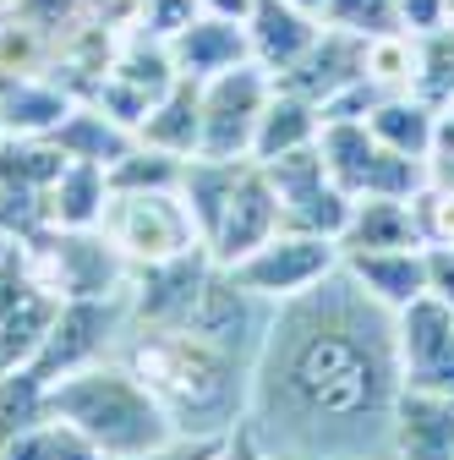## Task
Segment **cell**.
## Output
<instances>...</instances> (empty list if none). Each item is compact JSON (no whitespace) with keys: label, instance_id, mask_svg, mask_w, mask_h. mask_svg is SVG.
<instances>
[{"label":"cell","instance_id":"obj_22","mask_svg":"<svg viewBox=\"0 0 454 460\" xmlns=\"http://www.w3.org/2000/svg\"><path fill=\"white\" fill-rule=\"evenodd\" d=\"M383 247H422L411 198H356L339 230V252H383Z\"/></svg>","mask_w":454,"mask_h":460},{"label":"cell","instance_id":"obj_34","mask_svg":"<svg viewBox=\"0 0 454 460\" xmlns=\"http://www.w3.org/2000/svg\"><path fill=\"white\" fill-rule=\"evenodd\" d=\"M219 460H296V455H279V449H268V444L258 438V428L241 417L231 433H224V444H219Z\"/></svg>","mask_w":454,"mask_h":460},{"label":"cell","instance_id":"obj_16","mask_svg":"<svg viewBox=\"0 0 454 460\" xmlns=\"http://www.w3.org/2000/svg\"><path fill=\"white\" fill-rule=\"evenodd\" d=\"M323 17L291 6V0H258L252 17H247V44H252V61L268 72V77H285L301 55L312 49Z\"/></svg>","mask_w":454,"mask_h":460},{"label":"cell","instance_id":"obj_4","mask_svg":"<svg viewBox=\"0 0 454 460\" xmlns=\"http://www.w3.org/2000/svg\"><path fill=\"white\" fill-rule=\"evenodd\" d=\"M28 252V269L44 291H55L61 302H77V296H116L132 263L109 247L104 230H61V225H44L39 236L22 242Z\"/></svg>","mask_w":454,"mask_h":460},{"label":"cell","instance_id":"obj_26","mask_svg":"<svg viewBox=\"0 0 454 460\" xmlns=\"http://www.w3.org/2000/svg\"><path fill=\"white\" fill-rule=\"evenodd\" d=\"M55 143H61V154L66 159H93V164H116L121 154H132L137 148V132L132 127H121L116 115H99V110H72L66 121H61V132H55Z\"/></svg>","mask_w":454,"mask_h":460},{"label":"cell","instance_id":"obj_10","mask_svg":"<svg viewBox=\"0 0 454 460\" xmlns=\"http://www.w3.org/2000/svg\"><path fill=\"white\" fill-rule=\"evenodd\" d=\"M394 351H400V389L454 394V307L416 296L406 313H394Z\"/></svg>","mask_w":454,"mask_h":460},{"label":"cell","instance_id":"obj_38","mask_svg":"<svg viewBox=\"0 0 454 460\" xmlns=\"http://www.w3.org/2000/svg\"><path fill=\"white\" fill-rule=\"evenodd\" d=\"M427 296L454 307V242L449 247H427Z\"/></svg>","mask_w":454,"mask_h":460},{"label":"cell","instance_id":"obj_32","mask_svg":"<svg viewBox=\"0 0 454 460\" xmlns=\"http://www.w3.org/2000/svg\"><path fill=\"white\" fill-rule=\"evenodd\" d=\"M411 219H416V236L422 247H449L454 242V187L443 181H422V192L411 198Z\"/></svg>","mask_w":454,"mask_h":460},{"label":"cell","instance_id":"obj_20","mask_svg":"<svg viewBox=\"0 0 454 460\" xmlns=\"http://www.w3.org/2000/svg\"><path fill=\"white\" fill-rule=\"evenodd\" d=\"M72 115V99L39 77H0V132L6 137H55Z\"/></svg>","mask_w":454,"mask_h":460},{"label":"cell","instance_id":"obj_2","mask_svg":"<svg viewBox=\"0 0 454 460\" xmlns=\"http://www.w3.org/2000/svg\"><path fill=\"white\" fill-rule=\"evenodd\" d=\"M121 362L143 378V389L159 400L164 417L187 438H224L247 417L252 373L241 351H231V345H219L197 329H143L137 323Z\"/></svg>","mask_w":454,"mask_h":460},{"label":"cell","instance_id":"obj_17","mask_svg":"<svg viewBox=\"0 0 454 460\" xmlns=\"http://www.w3.org/2000/svg\"><path fill=\"white\" fill-rule=\"evenodd\" d=\"M170 61H176V72L192 77V83H208V77H219V72H231V66L252 61L247 22H224V17L197 12L176 39H170Z\"/></svg>","mask_w":454,"mask_h":460},{"label":"cell","instance_id":"obj_35","mask_svg":"<svg viewBox=\"0 0 454 460\" xmlns=\"http://www.w3.org/2000/svg\"><path fill=\"white\" fill-rule=\"evenodd\" d=\"M49 460H109L88 433H77L72 422H55L49 417Z\"/></svg>","mask_w":454,"mask_h":460},{"label":"cell","instance_id":"obj_42","mask_svg":"<svg viewBox=\"0 0 454 460\" xmlns=\"http://www.w3.org/2000/svg\"><path fill=\"white\" fill-rule=\"evenodd\" d=\"M351 460H383V455H351Z\"/></svg>","mask_w":454,"mask_h":460},{"label":"cell","instance_id":"obj_39","mask_svg":"<svg viewBox=\"0 0 454 460\" xmlns=\"http://www.w3.org/2000/svg\"><path fill=\"white\" fill-rule=\"evenodd\" d=\"M0 460H49V422L22 428L17 438H6L0 444Z\"/></svg>","mask_w":454,"mask_h":460},{"label":"cell","instance_id":"obj_13","mask_svg":"<svg viewBox=\"0 0 454 460\" xmlns=\"http://www.w3.org/2000/svg\"><path fill=\"white\" fill-rule=\"evenodd\" d=\"M367 72H372V44H367V39L339 33V28H318L312 49L301 55L285 77H274V83L291 88V93H301V99H312V104L323 110L334 93H345V88L362 83Z\"/></svg>","mask_w":454,"mask_h":460},{"label":"cell","instance_id":"obj_6","mask_svg":"<svg viewBox=\"0 0 454 460\" xmlns=\"http://www.w3.org/2000/svg\"><path fill=\"white\" fill-rule=\"evenodd\" d=\"M339 242L328 236H312V230H285L279 225L274 236L263 247H252L241 263H231L236 285L263 302H291L301 291H312V285H323L334 269H339Z\"/></svg>","mask_w":454,"mask_h":460},{"label":"cell","instance_id":"obj_41","mask_svg":"<svg viewBox=\"0 0 454 460\" xmlns=\"http://www.w3.org/2000/svg\"><path fill=\"white\" fill-rule=\"evenodd\" d=\"M291 6H301V12H312V17H318V12H323V0H291Z\"/></svg>","mask_w":454,"mask_h":460},{"label":"cell","instance_id":"obj_9","mask_svg":"<svg viewBox=\"0 0 454 460\" xmlns=\"http://www.w3.org/2000/svg\"><path fill=\"white\" fill-rule=\"evenodd\" d=\"M121 329V302L116 296H77V302H61V313H55L44 345H39V357H33V378L44 384H61L66 373H83L93 367L104 351H109V340H116Z\"/></svg>","mask_w":454,"mask_h":460},{"label":"cell","instance_id":"obj_5","mask_svg":"<svg viewBox=\"0 0 454 460\" xmlns=\"http://www.w3.org/2000/svg\"><path fill=\"white\" fill-rule=\"evenodd\" d=\"M99 230L132 269L164 263V258H181V252L203 247L197 219H192L181 192H109V208H104Z\"/></svg>","mask_w":454,"mask_h":460},{"label":"cell","instance_id":"obj_24","mask_svg":"<svg viewBox=\"0 0 454 460\" xmlns=\"http://www.w3.org/2000/svg\"><path fill=\"white\" fill-rule=\"evenodd\" d=\"M109 208V170L93 159H66L49 187V225L61 230H99Z\"/></svg>","mask_w":454,"mask_h":460},{"label":"cell","instance_id":"obj_37","mask_svg":"<svg viewBox=\"0 0 454 460\" xmlns=\"http://www.w3.org/2000/svg\"><path fill=\"white\" fill-rule=\"evenodd\" d=\"M394 12H400V28L411 39H422V33L449 22V0H394Z\"/></svg>","mask_w":454,"mask_h":460},{"label":"cell","instance_id":"obj_30","mask_svg":"<svg viewBox=\"0 0 454 460\" xmlns=\"http://www.w3.org/2000/svg\"><path fill=\"white\" fill-rule=\"evenodd\" d=\"M411 83L422 99L432 104H454V22L432 28L416 39V61H411Z\"/></svg>","mask_w":454,"mask_h":460},{"label":"cell","instance_id":"obj_44","mask_svg":"<svg viewBox=\"0 0 454 460\" xmlns=\"http://www.w3.org/2000/svg\"><path fill=\"white\" fill-rule=\"evenodd\" d=\"M0 137H6V132H0Z\"/></svg>","mask_w":454,"mask_h":460},{"label":"cell","instance_id":"obj_21","mask_svg":"<svg viewBox=\"0 0 454 460\" xmlns=\"http://www.w3.org/2000/svg\"><path fill=\"white\" fill-rule=\"evenodd\" d=\"M181 329H197V334H208L219 345H231V351H247V334H252V291H241L236 274L214 263L203 296H197V307H192V318Z\"/></svg>","mask_w":454,"mask_h":460},{"label":"cell","instance_id":"obj_31","mask_svg":"<svg viewBox=\"0 0 454 460\" xmlns=\"http://www.w3.org/2000/svg\"><path fill=\"white\" fill-rule=\"evenodd\" d=\"M318 17H323L328 28H339V33L367 39V44L400 39V33H406V28H400V12H394V0H323Z\"/></svg>","mask_w":454,"mask_h":460},{"label":"cell","instance_id":"obj_14","mask_svg":"<svg viewBox=\"0 0 454 460\" xmlns=\"http://www.w3.org/2000/svg\"><path fill=\"white\" fill-rule=\"evenodd\" d=\"M389 460H454V394L400 389L389 422Z\"/></svg>","mask_w":454,"mask_h":460},{"label":"cell","instance_id":"obj_29","mask_svg":"<svg viewBox=\"0 0 454 460\" xmlns=\"http://www.w3.org/2000/svg\"><path fill=\"white\" fill-rule=\"evenodd\" d=\"M39 422H49V384L33 378L28 367L0 373V444L17 438L22 428H39Z\"/></svg>","mask_w":454,"mask_h":460},{"label":"cell","instance_id":"obj_23","mask_svg":"<svg viewBox=\"0 0 454 460\" xmlns=\"http://www.w3.org/2000/svg\"><path fill=\"white\" fill-rule=\"evenodd\" d=\"M438 110H443V104H432V99H422V93L400 88V93H389V99H383V104L367 115V127H372V137H378L383 148H394V154L432 159Z\"/></svg>","mask_w":454,"mask_h":460},{"label":"cell","instance_id":"obj_36","mask_svg":"<svg viewBox=\"0 0 454 460\" xmlns=\"http://www.w3.org/2000/svg\"><path fill=\"white\" fill-rule=\"evenodd\" d=\"M219 444H224V438H187V433H176V438L159 444V449L121 455V460H219Z\"/></svg>","mask_w":454,"mask_h":460},{"label":"cell","instance_id":"obj_43","mask_svg":"<svg viewBox=\"0 0 454 460\" xmlns=\"http://www.w3.org/2000/svg\"><path fill=\"white\" fill-rule=\"evenodd\" d=\"M449 22H454V0H449Z\"/></svg>","mask_w":454,"mask_h":460},{"label":"cell","instance_id":"obj_12","mask_svg":"<svg viewBox=\"0 0 454 460\" xmlns=\"http://www.w3.org/2000/svg\"><path fill=\"white\" fill-rule=\"evenodd\" d=\"M279 225H285V219H279L274 181H268V170L252 159V164L241 170V181H236L231 203H224V214H219V225H214V236H208L203 247L214 252L219 269H231V263H241L252 247H263Z\"/></svg>","mask_w":454,"mask_h":460},{"label":"cell","instance_id":"obj_11","mask_svg":"<svg viewBox=\"0 0 454 460\" xmlns=\"http://www.w3.org/2000/svg\"><path fill=\"white\" fill-rule=\"evenodd\" d=\"M214 274V252L192 247L181 258H164V263H143L132 269V318L143 329H181L203 296V285Z\"/></svg>","mask_w":454,"mask_h":460},{"label":"cell","instance_id":"obj_18","mask_svg":"<svg viewBox=\"0 0 454 460\" xmlns=\"http://www.w3.org/2000/svg\"><path fill=\"white\" fill-rule=\"evenodd\" d=\"M137 143H148L159 154H176V159H192L197 143H203V83H192V77L170 83L153 99V110L143 115Z\"/></svg>","mask_w":454,"mask_h":460},{"label":"cell","instance_id":"obj_40","mask_svg":"<svg viewBox=\"0 0 454 460\" xmlns=\"http://www.w3.org/2000/svg\"><path fill=\"white\" fill-rule=\"evenodd\" d=\"M197 6H203L208 17H224V22H247L258 0H197Z\"/></svg>","mask_w":454,"mask_h":460},{"label":"cell","instance_id":"obj_15","mask_svg":"<svg viewBox=\"0 0 454 460\" xmlns=\"http://www.w3.org/2000/svg\"><path fill=\"white\" fill-rule=\"evenodd\" d=\"M339 269H345L383 313H406L416 296H427V247L345 252V258H339Z\"/></svg>","mask_w":454,"mask_h":460},{"label":"cell","instance_id":"obj_33","mask_svg":"<svg viewBox=\"0 0 454 460\" xmlns=\"http://www.w3.org/2000/svg\"><path fill=\"white\" fill-rule=\"evenodd\" d=\"M203 6H197V0H143V33L148 39H176L192 17H197Z\"/></svg>","mask_w":454,"mask_h":460},{"label":"cell","instance_id":"obj_3","mask_svg":"<svg viewBox=\"0 0 454 460\" xmlns=\"http://www.w3.org/2000/svg\"><path fill=\"white\" fill-rule=\"evenodd\" d=\"M49 417L88 433L109 460L143 455L176 438V422L164 417V406L143 389V378L127 362H93L83 373H66L61 384H49Z\"/></svg>","mask_w":454,"mask_h":460},{"label":"cell","instance_id":"obj_1","mask_svg":"<svg viewBox=\"0 0 454 460\" xmlns=\"http://www.w3.org/2000/svg\"><path fill=\"white\" fill-rule=\"evenodd\" d=\"M394 400V313H383L345 269L279 302L247 389V422L268 449L296 460L389 455Z\"/></svg>","mask_w":454,"mask_h":460},{"label":"cell","instance_id":"obj_8","mask_svg":"<svg viewBox=\"0 0 454 460\" xmlns=\"http://www.w3.org/2000/svg\"><path fill=\"white\" fill-rule=\"evenodd\" d=\"M274 93V77L258 61H241L231 72H219L203 83V159H252L258 115Z\"/></svg>","mask_w":454,"mask_h":460},{"label":"cell","instance_id":"obj_25","mask_svg":"<svg viewBox=\"0 0 454 460\" xmlns=\"http://www.w3.org/2000/svg\"><path fill=\"white\" fill-rule=\"evenodd\" d=\"M247 164L252 159H203V154L187 159V170H181V198H187V208L197 219V236L203 242L214 236V225H219V214H224V203H231V192H236V181H241Z\"/></svg>","mask_w":454,"mask_h":460},{"label":"cell","instance_id":"obj_7","mask_svg":"<svg viewBox=\"0 0 454 460\" xmlns=\"http://www.w3.org/2000/svg\"><path fill=\"white\" fill-rule=\"evenodd\" d=\"M263 170H268V181H274V198H279V219H285V230H312V236L339 242V230H345L356 198L328 176L318 143H312V148H296V154H279V159H268Z\"/></svg>","mask_w":454,"mask_h":460},{"label":"cell","instance_id":"obj_27","mask_svg":"<svg viewBox=\"0 0 454 460\" xmlns=\"http://www.w3.org/2000/svg\"><path fill=\"white\" fill-rule=\"evenodd\" d=\"M61 170H66V154L55 137H0V181L49 192Z\"/></svg>","mask_w":454,"mask_h":460},{"label":"cell","instance_id":"obj_28","mask_svg":"<svg viewBox=\"0 0 454 460\" xmlns=\"http://www.w3.org/2000/svg\"><path fill=\"white\" fill-rule=\"evenodd\" d=\"M181 170H187V159L137 143L132 154L109 164V192H181Z\"/></svg>","mask_w":454,"mask_h":460},{"label":"cell","instance_id":"obj_19","mask_svg":"<svg viewBox=\"0 0 454 460\" xmlns=\"http://www.w3.org/2000/svg\"><path fill=\"white\" fill-rule=\"evenodd\" d=\"M318 132H323V110H318L312 99H301V93H291V88H279V83H274V93H268V104H263V115H258L252 159L268 164V159H279V154L312 148Z\"/></svg>","mask_w":454,"mask_h":460}]
</instances>
